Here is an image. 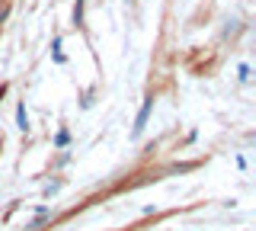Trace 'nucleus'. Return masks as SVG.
Here are the masks:
<instances>
[{
	"label": "nucleus",
	"mask_w": 256,
	"mask_h": 231,
	"mask_svg": "<svg viewBox=\"0 0 256 231\" xmlns=\"http://www.w3.org/2000/svg\"><path fill=\"white\" fill-rule=\"evenodd\" d=\"M150 106H154V100H148V103L141 106L138 119H134V135H141V132H144V122H148V116H150Z\"/></svg>",
	"instance_id": "f257e3e1"
},
{
	"label": "nucleus",
	"mask_w": 256,
	"mask_h": 231,
	"mask_svg": "<svg viewBox=\"0 0 256 231\" xmlns=\"http://www.w3.org/2000/svg\"><path fill=\"white\" fill-rule=\"evenodd\" d=\"M16 122H20V129H22V132L29 129V116H26V106H22V103H20V109H16Z\"/></svg>",
	"instance_id": "f03ea898"
}]
</instances>
